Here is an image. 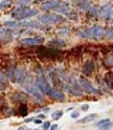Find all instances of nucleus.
Segmentation results:
<instances>
[{
    "label": "nucleus",
    "instance_id": "9d476101",
    "mask_svg": "<svg viewBox=\"0 0 113 130\" xmlns=\"http://www.w3.org/2000/svg\"><path fill=\"white\" fill-rule=\"evenodd\" d=\"M82 88H83V87H81V85H80L79 82H76L74 80L71 82V91L73 92L74 94H77V95H82V93H83Z\"/></svg>",
    "mask_w": 113,
    "mask_h": 130
},
{
    "label": "nucleus",
    "instance_id": "f3484780",
    "mask_svg": "<svg viewBox=\"0 0 113 130\" xmlns=\"http://www.w3.org/2000/svg\"><path fill=\"white\" fill-rule=\"evenodd\" d=\"M25 26H28V27H35V28H41V25H40V23H37V22H25L24 24Z\"/></svg>",
    "mask_w": 113,
    "mask_h": 130
},
{
    "label": "nucleus",
    "instance_id": "f8f14e48",
    "mask_svg": "<svg viewBox=\"0 0 113 130\" xmlns=\"http://www.w3.org/2000/svg\"><path fill=\"white\" fill-rule=\"evenodd\" d=\"M101 15H102L103 18H109V17H111V15H112V7L110 5H105L102 9Z\"/></svg>",
    "mask_w": 113,
    "mask_h": 130
},
{
    "label": "nucleus",
    "instance_id": "0eeeda50",
    "mask_svg": "<svg viewBox=\"0 0 113 130\" xmlns=\"http://www.w3.org/2000/svg\"><path fill=\"white\" fill-rule=\"evenodd\" d=\"M26 90H27L31 95H34L36 99H38V100H40V101L43 100L42 92L39 90L38 87H35V86H27V87H26Z\"/></svg>",
    "mask_w": 113,
    "mask_h": 130
},
{
    "label": "nucleus",
    "instance_id": "7c9ffc66",
    "mask_svg": "<svg viewBox=\"0 0 113 130\" xmlns=\"http://www.w3.org/2000/svg\"><path fill=\"white\" fill-rule=\"evenodd\" d=\"M19 130H27V129H26L25 127H20V128H19Z\"/></svg>",
    "mask_w": 113,
    "mask_h": 130
},
{
    "label": "nucleus",
    "instance_id": "9b49d317",
    "mask_svg": "<svg viewBox=\"0 0 113 130\" xmlns=\"http://www.w3.org/2000/svg\"><path fill=\"white\" fill-rule=\"evenodd\" d=\"M93 69H94L93 62L89 61V62H87V63L84 65V67H83V72H84L86 76H90V75L92 74Z\"/></svg>",
    "mask_w": 113,
    "mask_h": 130
},
{
    "label": "nucleus",
    "instance_id": "39448f33",
    "mask_svg": "<svg viewBox=\"0 0 113 130\" xmlns=\"http://www.w3.org/2000/svg\"><path fill=\"white\" fill-rule=\"evenodd\" d=\"M37 87L39 88V90L42 93H46V94H48V92H49V90L51 89V86L48 84L47 81L42 77L37 79Z\"/></svg>",
    "mask_w": 113,
    "mask_h": 130
},
{
    "label": "nucleus",
    "instance_id": "412c9836",
    "mask_svg": "<svg viewBox=\"0 0 113 130\" xmlns=\"http://www.w3.org/2000/svg\"><path fill=\"white\" fill-rule=\"evenodd\" d=\"M51 126H50V122H45V123H43V129L44 130H47L49 129Z\"/></svg>",
    "mask_w": 113,
    "mask_h": 130
},
{
    "label": "nucleus",
    "instance_id": "1a4fd4ad",
    "mask_svg": "<svg viewBox=\"0 0 113 130\" xmlns=\"http://www.w3.org/2000/svg\"><path fill=\"white\" fill-rule=\"evenodd\" d=\"M48 95L51 96L52 99H54V100H59V101L64 100V98H65L64 93H62L61 91L58 90V89H54V88H52V87H51V89L49 90V92H48Z\"/></svg>",
    "mask_w": 113,
    "mask_h": 130
},
{
    "label": "nucleus",
    "instance_id": "f257e3e1",
    "mask_svg": "<svg viewBox=\"0 0 113 130\" xmlns=\"http://www.w3.org/2000/svg\"><path fill=\"white\" fill-rule=\"evenodd\" d=\"M79 36L82 37V38H87V39H101L104 37V35L106 34L104 28L100 27V26H93L90 27L88 29H83V30H80L79 32Z\"/></svg>",
    "mask_w": 113,
    "mask_h": 130
},
{
    "label": "nucleus",
    "instance_id": "c85d7f7f",
    "mask_svg": "<svg viewBox=\"0 0 113 130\" xmlns=\"http://www.w3.org/2000/svg\"><path fill=\"white\" fill-rule=\"evenodd\" d=\"M56 128H58V125L54 124V125H52V126L50 127V130H56Z\"/></svg>",
    "mask_w": 113,
    "mask_h": 130
},
{
    "label": "nucleus",
    "instance_id": "6e6552de",
    "mask_svg": "<svg viewBox=\"0 0 113 130\" xmlns=\"http://www.w3.org/2000/svg\"><path fill=\"white\" fill-rule=\"evenodd\" d=\"M60 4V1L59 0H50V1H47L45 3H43L41 5V9L43 11H46V10H55L58 5Z\"/></svg>",
    "mask_w": 113,
    "mask_h": 130
},
{
    "label": "nucleus",
    "instance_id": "c756f323",
    "mask_svg": "<svg viewBox=\"0 0 113 130\" xmlns=\"http://www.w3.org/2000/svg\"><path fill=\"white\" fill-rule=\"evenodd\" d=\"M39 118H40V119H44L45 116H44V115H39Z\"/></svg>",
    "mask_w": 113,
    "mask_h": 130
},
{
    "label": "nucleus",
    "instance_id": "aec40b11",
    "mask_svg": "<svg viewBox=\"0 0 113 130\" xmlns=\"http://www.w3.org/2000/svg\"><path fill=\"white\" fill-rule=\"evenodd\" d=\"M108 122H110L109 119H103V120L99 121L98 123H96V127H101V126H103V125H105V124H107Z\"/></svg>",
    "mask_w": 113,
    "mask_h": 130
},
{
    "label": "nucleus",
    "instance_id": "393cba45",
    "mask_svg": "<svg viewBox=\"0 0 113 130\" xmlns=\"http://www.w3.org/2000/svg\"><path fill=\"white\" fill-rule=\"evenodd\" d=\"M79 117V112H72L71 113V118L72 119H77Z\"/></svg>",
    "mask_w": 113,
    "mask_h": 130
},
{
    "label": "nucleus",
    "instance_id": "20e7f679",
    "mask_svg": "<svg viewBox=\"0 0 113 130\" xmlns=\"http://www.w3.org/2000/svg\"><path fill=\"white\" fill-rule=\"evenodd\" d=\"M79 83H80V85L83 87V89H85V90L87 91V92H89V93H98L99 92V90L96 89L89 81H88L86 78H84V77H80L79 78Z\"/></svg>",
    "mask_w": 113,
    "mask_h": 130
},
{
    "label": "nucleus",
    "instance_id": "7ed1b4c3",
    "mask_svg": "<svg viewBox=\"0 0 113 130\" xmlns=\"http://www.w3.org/2000/svg\"><path fill=\"white\" fill-rule=\"evenodd\" d=\"M39 21L43 24H55V23L62 22L63 17L55 14H48V15H43L41 17H39Z\"/></svg>",
    "mask_w": 113,
    "mask_h": 130
},
{
    "label": "nucleus",
    "instance_id": "4be33fe9",
    "mask_svg": "<svg viewBox=\"0 0 113 130\" xmlns=\"http://www.w3.org/2000/svg\"><path fill=\"white\" fill-rule=\"evenodd\" d=\"M81 109H82L83 111H87L88 109H89V105H88V104H84V105L81 106Z\"/></svg>",
    "mask_w": 113,
    "mask_h": 130
},
{
    "label": "nucleus",
    "instance_id": "a878e982",
    "mask_svg": "<svg viewBox=\"0 0 113 130\" xmlns=\"http://www.w3.org/2000/svg\"><path fill=\"white\" fill-rule=\"evenodd\" d=\"M29 1H33V0H20V1L18 2L19 4H24V3H27V2H29Z\"/></svg>",
    "mask_w": 113,
    "mask_h": 130
},
{
    "label": "nucleus",
    "instance_id": "b1692460",
    "mask_svg": "<svg viewBox=\"0 0 113 130\" xmlns=\"http://www.w3.org/2000/svg\"><path fill=\"white\" fill-rule=\"evenodd\" d=\"M9 3H10V0H9V1H3V0H2V2H1V9H3L4 5H5V6L9 5Z\"/></svg>",
    "mask_w": 113,
    "mask_h": 130
},
{
    "label": "nucleus",
    "instance_id": "f03ea898",
    "mask_svg": "<svg viewBox=\"0 0 113 130\" xmlns=\"http://www.w3.org/2000/svg\"><path fill=\"white\" fill-rule=\"evenodd\" d=\"M36 15H37V12L35 10L22 5V6L18 7V9L12 14V17L15 19H18V20H23V19H26V18L34 17Z\"/></svg>",
    "mask_w": 113,
    "mask_h": 130
},
{
    "label": "nucleus",
    "instance_id": "4468645a",
    "mask_svg": "<svg viewBox=\"0 0 113 130\" xmlns=\"http://www.w3.org/2000/svg\"><path fill=\"white\" fill-rule=\"evenodd\" d=\"M4 26L11 27V28H17L20 26V24L15 22V21H6V22H4Z\"/></svg>",
    "mask_w": 113,
    "mask_h": 130
},
{
    "label": "nucleus",
    "instance_id": "dca6fc26",
    "mask_svg": "<svg viewBox=\"0 0 113 130\" xmlns=\"http://www.w3.org/2000/svg\"><path fill=\"white\" fill-rule=\"evenodd\" d=\"M62 116H63V111L62 110H56V111H54L51 115V118L53 120H60Z\"/></svg>",
    "mask_w": 113,
    "mask_h": 130
},
{
    "label": "nucleus",
    "instance_id": "2eb2a0df",
    "mask_svg": "<svg viewBox=\"0 0 113 130\" xmlns=\"http://www.w3.org/2000/svg\"><path fill=\"white\" fill-rule=\"evenodd\" d=\"M49 44L50 45H54V46H56V47H62V46H65L66 45V43L64 42V41H59V40H53V41H50L49 42Z\"/></svg>",
    "mask_w": 113,
    "mask_h": 130
},
{
    "label": "nucleus",
    "instance_id": "5701e85b",
    "mask_svg": "<svg viewBox=\"0 0 113 130\" xmlns=\"http://www.w3.org/2000/svg\"><path fill=\"white\" fill-rule=\"evenodd\" d=\"M107 35H108V37H109L110 39H113V29L108 30V31H107Z\"/></svg>",
    "mask_w": 113,
    "mask_h": 130
},
{
    "label": "nucleus",
    "instance_id": "423d86ee",
    "mask_svg": "<svg viewBox=\"0 0 113 130\" xmlns=\"http://www.w3.org/2000/svg\"><path fill=\"white\" fill-rule=\"evenodd\" d=\"M21 44L23 45H27V46H30V45H37V44H40L43 42V38L42 37H29V38H23L21 39Z\"/></svg>",
    "mask_w": 113,
    "mask_h": 130
},
{
    "label": "nucleus",
    "instance_id": "ddd939ff",
    "mask_svg": "<svg viewBox=\"0 0 113 130\" xmlns=\"http://www.w3.org/2000/svg\"><path fill=\"white\" fill-rule=\"evenodd\" d=\"M96 118H98V115H96V113H91V115L86 116V117H84L83 119L79 120V123H82V124L89 123V122H92V121H93V120H95Z\"/></svg>",
    "mask_w": 113,
    "mask_h": 130
},
{
    "label": "nucleus",
    "instance_id": "a211bd4d",
    "mask_svg": "<svg viewBox=\"0 0 113 130\" xmlns=\"http://www.w3.org/2000/svg\"><path fill=\"white\" fill-rule=\"evenodd\" d=\"M112 128H113V123L110 121V122H108L107 124L101 126V127H100V130H110V129H112Z\"/></svg>",
    "mask_w": 113,
    "mask_h": 130
},
{
    "label": "nucleus",
    "instance_id": "bb28decb",
    "mask_svg": "<svg viewBox=\"0 0 113 130\" xmlns=\"http://www.w3.org/2000/svg\"><path fill=\"white\" fill-rule=\"evenodd\" d=\"M31 121H35V119L34 118H29V119H25V120H24L25 123H29V122H31Z\"/></svg>",
    "mask_w": 113,
    "mask_h": 130
},
{
    "label": "nucleus",
    "instance_id": "6ab92c4d",
    "mask_svg": "<svg viewBox=\"0 0 113 130\" xmlns=\"http://www.w3.org/2000/svg\"><path fill=\"white\" fill-rule=\"evenodd\" d=\"M19 112H20V115L22 117H25L27 115V107L25 106L24 104H22L21 106H20V109H19Z\"/></svg>",
    "mask_w": 113,
    "mask_h": 130
},
{
    "label": "nucleus",
    "instance_id": "cd10ccee",
    "mask_svg": "<svg viewBox=\"0 0 113 130\" xmlns=\"http://www.w3.org/2000/svg\"><path fill=\"white\" fill-rule=\"evenodd\" d=\"M34 122H35V124H38V125H39V124H42V121L40 120V119H37V120H35Z\"/></svg>",
    "mask_w": 113,
    "mask_h": 130
}]
</instances>
